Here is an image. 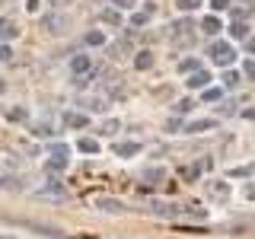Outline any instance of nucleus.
Returning <instances> with one entry per match:
<instances>
[{
  "instance_id": "1",
  "label": "nucleus",
  "mask_w": 255,
  "mask_h": 239,
  "mask_svg": "<svg viewBox=\"0 0 255 239\" xmlns=\"http://www.w3.org/2000/svg\"><path fill=\"white\" fill-rule=\"evenodd\" d=\"M211 58H214V64H220V67H230V64H233V48H230L227 42H214L211 45Z\"/></svg>"
},
{
  "instance_id": "2",
  "label": "nucleus",
  "mask_w": 255,
  "mask_h": 239,
  "mask_svg": "<svg viewBox=\"0 0 255 239\" xmlns=\"http://www.w3.org/2000/svg\"><path fill=\"white\" fill-rule=\"evenodd\" d=\"M217 121L214 118H198V121H188L185 124V134H204V131H214Z\"/></svg>"
},
{
  "instance_id": "3",
  "label": "nucleus",
  "mask_w": 255,
  "mask_h": 239,
  "mask_svg": "<svg viewBox=\"0 0 255 239\" xmlns=\"http://www.w3.org/2000/svg\"><path fill=\"white\" fill-rule=\"evenodd\" d=\"M207 198H214V201H227V198H230V185H227V182H211V185H207Z\"/></svg>"
},
{
  "instance_id": "4",
  "label": "nucleus",
  "mask_w": 255,
  "mask_h": 239,
  "mask_svg": "<svg viewBox=\"0 0 255 239\" xmlns=\"http://www.w3.org/2000/svg\"><path fill=\"white\" fill-rule=\"evenodd\" d=\"M185 83L191 86V90H207V83H211V74H207V70H195V74H191Z\"/></svg>"
},
{
  "instance_id": "5",
  "label": "nucleus",
  "mask_w": 255,
  "mask_h": 239,
  "mask_svg": "<svg viewBox=\"0 0 255 239\" xmlns=\"http://www.w3.org/2000/svg\"><path fill=\"white\" fill-rule=\"evenodd\" d=\"M96 207H99V211H109V214H122V211H125V204L115 201V198H99V201H96Z\"/></svg>"
},
{
  "instance_id": "6",
  "label": "nucleus",
  "mask_w": 255,
  "mask_h": 239,
  "mask_svg": "<svg viewBox=\"0 0 255 239\" xmlns=\"http://www.w3.org/2000/svg\"><path fill=\"white\" fill-rule=\"evenodd\" d=\"M115 153H118V156H137V153H140V143H137V140L115 143Z\"/></svg>"
},
{
  "instance_id": "7",
  "label": "nucleus",
  "mask_w": 255,
  "mask_h": 239,
  "mask_svg": "<svg viewBox=\"0 0 255 239\" xmlns=\"http://www.w3.org/2000/svg\"><path fill=\"white\" fill-rule=\"evenodd\" d=\"M77 150H80V153H99V140H96V137H80Z\"/></svg>"
},
{
  "instance_id": "8",
  "label": "nucleus",
  "mask_w": 255,
  "mask_h": 239,
  "mask_svg": "<svg viewBox=\"0 0 255 239\" xmlns=\"http://www.w3.org/2000/svg\"><path fill=\"white\" fill-rule=\"evenodd\" d=\"M64 124H67V127H86V124H90V118H86V115H77V112H70V115H64Z\"/></svg>"
},
{
  "instance_id": "9",
  "label": "nucleus",
  "mask_w": 255,
  "mask_h": 239,
  "mask_svg": "<svg viewBox=\"0 0 255 239\" xmlns=\"http://www.w3.org/2000/svg\"><path fill=\"white\" fill-rule=\"evenodd\" d=\"M201 32H204V35H217V32H220V19H217V16H207V19L201 22Z\"/></svg>"
},
{
  "instance_id": "10",
  "label": "nucleus",
  "mask_w": 255,
  "mask_h": 239,
  "mask_svg": "<svg viewBox=\"0 0 255 239\" xmlns=\"http://www.w3.org/2000/svg\"><path fill=\"white\" fill-rule=\"evenodd\" d=\"M134 67H137V70H150V67H153V54H150V51H140L137 58H134Z\"/></svg>"
},
{
  "instance_id": "11",
  "label": "nucleus",
  "mask_w": 255,
  "mask_h": 239,
  "mask_svg": "<svg viewBox=\"0 0 255 239\" xmlns=\"http://www.w3.org/2000/svg\"><path fill=\"white\" fill-rule=\"evenodd\" d=\"M70 67H74V74H86V70H90V58H86V54H77V58L70 61Z\"/></svg>"
},
{
  "instance_id": "12",
  "label": "nucleus",
  "mask_w": 255,
  "mask_h": 239,
  "mask_svg": "<svg viewBox=\"0 0 255 239\" xmlns=\"http://www.w3.org/2000/svg\"><path fill=\"white\" fill-rule=\"evenodd\" d=\"M86 45H106V32H99V29H93V32H86Z\"/></svg>"
},
{
  "instance_id": "13",
  "label": "nucleus",
  "mask_w": 255,
  "mask_h": 239,
  "mask_svg": "<svg viewBox=\"0 0 255 239\" xmlns=\"http://www.w3.org/2000/svg\"><path fill=\"white\" fill-rule=\"evenodd\" d=\"M45 26H48V32H61V26H67V19L64 16H48Z\"/></svg>"
},
{
  "instance_id": "14",
  "label": "nucleus",
  "mask_w": 255,
  "mask_h": 239,
  "mask_svg": "<svg viewBox=\"0 0 255 239\" xmlns=\"http://www.w3.org/2000/svg\"><path fill=\"white\" fill-rule=\"evenodd\" d=\"M230 35L233 38H249V26H246V22H233V26H230Z\"/></svg>"
},
{
  "instance_id": "15",
  "label": "nucleus",
  "mask_w": 255,
  "mask_h": 239,
  "mask_svg": "<svg viewBox=\"0 0 255 239\" xmlns=\"http://www.w3.org/2000/svg\"><path fill=\"white\" fill-rule=\"evenodd\" d=\"M99 19H102V22H109V26H118V22H122V16H118V10H102V13H99Z\"/></svg>"
},
{
  "instance_id": "16",
  "label": "nucleus",
  "mask_w": 255,
  "mask_h": 239,
  "mask_svg": "<svg viewBox=\"0 0 255 239\" xmlns=\"http://www.w3.org/2000/svg\"><path fill=\"white\" fill-rule=\"evenodd\" d=\"M236 83H239V74H236V70H227V74H223V86H227V90H233Z\"/></svg>"
},
{
  "instance_id": "17",
  "label": "nucleus",
  "mask_w": 255,
  "mask_h": 239,
  "mask_svg": "<svg viewBox=\"0 0 255 239\" xmlns=\"http://www.w3.org/2000/svg\"><path fill=\"white\" fill-rule=\"evenodd\" d=\"M220 96H223V90H217V86H207V90H204V102H217Z\"/></svg>"
},
{
  "instance_id": "18",
  "label": "nucleus",
  "mask_w": 255,
  "mask_h": 239,
  "mask_svg": "<svg viewBox=\"0 0 255 239\" xmlns=\"http://www.w3.org/2000/svg\"><path fill=\"white\" fill-rule=\"evenodd\" d=\"M201 6V0H179V10L182 13H191V10H198Z\"/></svg>"
},
{
  "instance_id": "19",
  "label": "nucleus",
  "mask_w": 255,
  "mask_h": 239,
  "mask_svg": "<svg viewBox=\"0 0 255 239\" xmlns=\"http://www.w3.org/2000/svg\"><path fill=\"white\" fill-rule=\"evenodd\" d=\"M143 179H147V182H159V179H163V169H156V166H153V169H143Z\"/></svg>"
},
{
  "instance_id": "20",
  "label": "nucleus",
  "mask_w": 255,
  "mask_h": 239,
  "mask_svg": "<svg viewBox=\"0 0 255 239\" xmlns=\"http://www.w3.org/2000/svg\"><path fill=\"white\" fill-rule=\"evenodd\" d=\"M179 70H182V74H195V70H198V61H191V58H188V61H182V64H179Z\"/></svg>"
},
{
  "instance_id": "21",
  "label": "nucleus",
  "mask_w": 255,
  "mask_h": 239,
  "mask_svg": "<svg viewBox=\"0 0 255 239\" xmlns=\"http://www.w3.org/2000/svg\"><path fill=\"white\" fill-rule=\"evenodd\" d=\"M109 3H115L118 10H134V6H137V0H109Z\"/></svg>"
},
{
  "instance_id": "22",
  "label": "nucleus",
  "mask_w": 255,
  "mask_h": 239,
  "mask_svg": "<svg viewBox=\"0 0 255 239\" xmlns=\"http://www.w3.org/2000/svg\"><path fill=\"white\" fill-rule=\"evenodd\" d=\"M32 131H35V134H38V137H48V134H54V131H51V127H48V124H45V121H38L35 127H32Z\"/></svg>"
},
{
  "instance_id": "23",
  "label": "nucleus",
  "mask_w": 255,
  "mask_h": 239,
  "mask_svg": "<svg viewBox=\"0 0 255 239\" xmlns=\"http://www.w3.org/2000/svg\"><path fill=\"white\" fill-rule=\"evenodd\" d=\"M255 172V166H243V169H233L230 175H233V179H243V175H252Z\"/></svg>"
},
{
  "instance_id": "24",
  "label": "nucleus",
  "mask_w": 255,
  "mask_h": 239,
  "mask_svg": "<svg viewBox=\"0 0 255 239\" xmlns=\"http://www.w3.org/2000/svg\"><path fill=\"white\" fill-rule=\"evenodd\" d=\"M147 19H150V13H137V16H131V26H147Z\"/></svg>"
},
{
  "instance_id": "25",
  "label": "nucleus",
  "mask_w": 255,
  "mask_h": 239,
  "mask_svg": "<svg viewBox=\"0 0 255 239\" xmlns=\"http://www.w3.org/2000/svg\"><path fill=\"white\" fill-rule=\"evenodd\" d=\"M243 74L249 77V80H255V61H246V64H243Z\"/></svg>"
},
{
  "instance_id": "26",
  "label": "nucleus",
  "mask_w": 255,
  "mask_h": 239,
  "mask_svg": "<svg viewBox=\"0 0 255 239\" xmlns=\"http://www.w3.org/2000/svg\"><path fill=\"white\" fill-rule=\"evenodd\" d=\"M227 6H230V0H211V10H227Z\"/></svg>"
},
{
  "instance_id": "27",
  "label": "nucleus",
  "mask_w": 255,
  "mask_h": 239,
  "mask_svg": "<svg viewBox=\"0 0 255 239\" xmlns=\"http://www.w3.org/2000/svg\"><path fill=\"white\" fill-rule=\"evenodd\" d=\"M115 127H118V121H115V118H109V121L102 124V134H112V131H115Z\"/></svg>"
},
{
  "instance_id": "28",
  "label": "nucleus",
  "mask_w": 255,
  "mask_h": 239,
  "mask_svg": "<svg viewBox=\"0 0 255 239\" xmlns=\"http://www.w3.org/2000/svg\"><path fill=\"white\" fill-rule=\"evenodd\" d=\"M6 118H13V121H22V118H26V112H22V109H13Z\"/></svg>"
},
{
  "instance_id": "29",
  "label": "nucleus",
  "mask_w": 255,
  "mask_h": 239,
  "mask_svg": "<svg viewBox=\"0 0 255 239\" xmlns=\"http://www.w3.org/2000/svg\"><path fill=\"white\" fill-rule=\"evenodd\" d=\"M191 109V99H182V102H175V112H188Z\"/></svg>"
},
{
  "instance_id": "30",
  "label": "nucleus",
  "mask_w": 255,
  "mask_h": 239,
  "mask_svg": "<svg viewBox=\"0 0 255 239\" xmlns=\"http://www.w3.org/2000/svg\"><path fill=\"white\" fill-rule=\"evenodd\" d=\"M243 195L249 198V201H255V182H252V185H246V188H243Z\"/></svg>"
},
{
  "instance_id": "31",
  "label": "nucleus",
  "mask_w": 255,
  "mask_h": 239,
  "mask_svg": "<svg viewBox=\"0 0 255 239\" xmlns=\"http://www.w3.org/2000/svg\"><path fill=\"white\" fill-rule=\"evenodd\" d=\"M26 10H29V13H35V10H38V0H26Z\"/></svg>"
},
{
  "instance_id": "32",
  "label": "nucleus",
  "mask_w": 255,
  "mask_h": 239,
  "mask_svg": "<svg viewBox=\"0 0 255 239\" xmlns=\"http://www.w3.org/2000/svg\"><path fill=\"white\" fill-rule=\"evenodd\" d=\"M10 54H13L10 48H0V61H6V58H10Z\"/></svg>"
},
{
  "instance_id": "33",
  "label": "nucleus",
  "mask_w": 255,
  "mask_h": 239,
  "mask_svg": "<svg viewBox=\"0 0 255 239\" xmlns=\"http://www.w3.org/2000/svg\"><path fill=\"white\" fill-rule=\"evenodd\" d=\"M246 48H249V51L255 54V38H246Z\"/></svg>"
},
{
  "instance_id": "34",
  "label": "nucleus",
  "mask_w": 255,
  "mask_h": 239,
  "mask_svg": "<svg viewBox=\"0 0 255 239\" xmlns=\"http://www.w3.org/2000/svg\"><path fill=\"white\" fill-rule=\"evenodd\" d=\"M243 115H246V118H252V121H255V109H246Z\"/></svg>"
},
{
  "instance_id": "35",
  "label": "nucleus",
  "mask_w": 255,
  "mask_h": 239,
  "mask_svg": "<svg viewBox=\"0 0 255 239\" xmlns=\"http://www.w3.org/2000/svg\"><path fill=\"white\" fill-rule=\"evenodd\" d=\"M0 93H6V83H3V80H0Z\"/></svg>"
},
{
  "instance_id": "36",
  "label": "nucleus",
  "mask_w": 255,
  "mask_h": 239,
  "mask_svg": "<svg viewBox=\"0 0 255 239\" xmlns=\"http://www.w3.org/2000/svg\"><path fill=\"white\" fill-rule=\"evenodd\" d=\"M3 239H13V236H3Z\"/></svg>"
}]
</instances>
